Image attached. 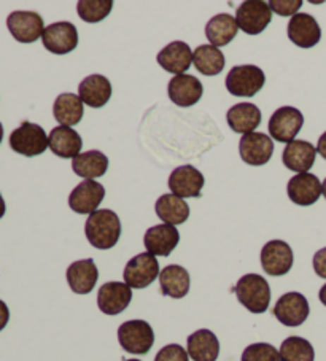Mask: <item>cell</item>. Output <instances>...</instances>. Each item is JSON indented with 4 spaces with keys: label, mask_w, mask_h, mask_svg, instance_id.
Segmentation results:
<instances>
[{
    "label": "cell",
    "mask_w": 326,
    "mask_h": 361,
    "mask_svg": "<svg viewBox=\"0 0 326 361\" xmlns=\"http://www.w3.org/2000/svg\"><path fill=\"white\" fill-rule=\"evenodd\" d=\"M156 215L166 223V225H183L190 219V205L183 199L175 195H162L156 201Z\"/></svg>",
    "instance_id": "cell-30"
},
{
    "label": "cell",
    "mask_w": 326,
    "mask_h": 361,
    "mask_svg": "<svg viewBox=\"0 0 326 361\" xmlns=\"http://www.w3.org/2000/svg\"><path fill=\"white\" fill-rule=\"evenodd\" d=\"M114 8L111 0H80L77 4L78 16L85 23H100L110 15Z\"/></svg>",
    "instance_id": "cell-35"
},
{
    "label": "cell",
    "mask_w": 326,
    "mask_h": 361,
    "mask_svg": "<svg viewBox=\"0 0 326 361\" xmlns=\"http://www.w3.org/2000/svg\"><path fill=\"white\" fill-rule=\"evenodd\" d=\"M188 355L194 361H217L220 342L210 329H198L188 338Z\"/></svg>",
    "instance_id": "cell-28"
},
{
    "label": "cell",
    "mask_w": 326,
    "mask_h": 361,
    "mask_svg": "<svg viewBox=\"0 0 326 361\" xmlns=\"http://www.w3.org/2000/svg\"><path fill=\"white\" fill-rule=\"evenodd\" d=\"M280 361H313L315 352L312 344L299 336L286 338L280 345Z\"/></svg>",
    "instance_id": "cell-34"
},
{
    "label": "cell",
    "mask_w": 326,
    "mask_h": 361,
    "mask_svg": "<svg viewBox=\"0 0 326 361\" xmlns=\"http://www.w3.org/2000/svg\"><path fill=\"white\" fill-rule=\"evenodd\" d=\"M171 101L179 107H191L198 104L204 94V86L193 75H175L167 86Z\"/></svg>",
    "instance_id": "cell-18"
},
{
    "label": "cell",
    "mask_w": 326,
    "mask_h": 361,
    "mask_svg": "<svg viewBox=\"0 0 326 361\" xmlns=\"http://www.w3.org/2000/svg\"><path fill=\"white\" fill-rule=\"evenodd\" d=\"M265 83V72L256 66H236L227 77V90L236 97H253Z\"/></svg>",
    "instance_id": "cell-4"
},
{
    "label": "cell",
    "mask_w": 326,
    "mask_h": 361,
    "mask_svg": "<svg viewBox=\"0 0 326 361\" xmlns=\"http://www.w3.org/2000/svg\"><path fill=\"white\" fill-rule=\"evenodd\" d=\"M159 283L162 295L174 298V300H181L190 291L191 279L185 267L171 264L159 272Z\"/></svg>",
    "instance_id": "cell-26"
},
{
    "label": "cell",
    "mask_w": 326,
    "mask_h": 361,
    "mask_svg": "<svg viewBox=\"0 0 326 361\" xmlns=\"http://www.w3.org/2000/svg\"><path fill=\"white\" fill-rule=\"evenodd\" d=\"M180 242V234L177 228L172 225H156L147 229L145 238H143V244L148 253L155 255V257H169L175 247Z\"/></svg>",
    "instance_id": "cell-20"
},
{
    "label": "cell",
    "mask_w": 326,
    "mask_h": 361,
    "mask_svg": "<svg viewBox=\"0 0 326 361\" xmlns=\"http://www.w3.org/2000/svg\"><path fill=\"white\" fill-rule=\"evenodd\" d=\"M78 96L87 107L100 109L110 101L111 85L104 75H90L78 85Z\"/></svg>",
    "instance_id": "cell-25"
},
{
    "label": "cell",
    "mask_w": 326,
    "mask_h": 361,
    "mask_svg": "<svg viewBox=\"0 0 326 361\" xmlns=\"http://www.w3.org/2000/svg\"><path fill=\"white\" fill-rule=\"evenodd\" d=\"M322 191H323V196L326 199V178L323 180V183H322Z\"/></svg>",
    "instance_id": "cell-44"
},
{
    "label": "cell",
    "mask_w": 326,
    "mask_h": 361,
    "mask_svg": "<svg viewBox=\"0 0 326 361\" xmlns=\"http://www.w3.org/2000/svg\"><path fill=\"white\" fill-rule=\"evenodd\" d=\"M193 64L203 75H218L224 68V54L217 47L200 45L194 49Z\"/></svg>",
    "instance_id": "cell-33"
},
{
    "label": "cell",
    "mask_w": 326,
    "mask_h": 361,
    "mask_svg": "<svg viewBox=\"0 0 326 361\" xmlns=\"http://www.w3.org/2000/svg\"><path fill=\"white\" fill-rule=\"evenodd\" d=\"M236 21L248 35H258L272 21V10L262 0H247L236 11Z\"/></svg>",
    "instance_id": "cell-7"
},
{
    "label": "cell",
    "mask_w": 326,
    "mask_h": 361,
    "mask_svg": "<svg viewBox=\"0 0 326 361\" xmlns=\"http://www.w3.org/2000/svg\"><path fill=\"white\" fill-rule=\"evenodd\" d=\"M304 116L294 107H280L269 120V134L280 143H291L303 128Z\"/></svg>",
    "instance_id": "cell-8"
},
{
    "label": "cell",
    "mask_w": 326,
    "mask_h": 361,
    "mask_svg": "<svg viewBox=\"0 0 326 361\" xmlns=\"http://www.w3.org/2000/svg\"><path fill=\"white\" fill-rule=\"evenodd\" d=\"M269 7L279 16H294L303 7V2L301 0H272V2H269Z\"/></svg>",
    "instance_id": "cell-38"
},
{
    "label": "cell",
    "mask_w": 326,
    "mask_h": 361,
    "mask_svg": "<svg viewBox=\"0 0 326 361\" xmlns=\"http://www.w3.org/2000/svg\"><path fill=\"white\" fill-rule=\"evenodd\" d=\"M126 361H140V360H126Z\"/></svg>",
    "instance_id": "cell-46"
},
{
    "label": "cell",
    "mask_w": 326,
    "mask_h": 361,
    "mask_svg": "<svg viewBox=\"0 0 326 361\" xmlns=\"http://www.w3.org/2000/svg\"><path fill=\"white\" fill-rule=\"evenodd\" d=\"M48 147L56 157L64 159H73L80 154L81 147H83V140H81L77 130H73L72 128L58 126L49 133Z\"/></svg>",
    "instance_id": "cell-24"
},
{
    "label": "cell",
    "mask_w": 326,
    "mask_h": 361,
    "mask_svg": "<svg viewBox=\"0 0 326 361\" xmlns=\"http://www.w3.org/2000/svg\"><path fill=\"white\" fill-rule=\"evenodd\" d=\"M5 212H7V205H5L4 197H2V195H0V219L5 215Z\"/></svg>",
    "instance_id": "cell-43"
},
{
    "label": "cell",
    "mask_w": 326,
    "mask_h": 361,
    "mask_svg": "<svg viewBox=\"0 0 326 361\" xmlns=\"http://www.w3.org/2000/svg\"><path fill=\"white\" fill-rule=\"evenodd\" d=\"M159 263L152 253H139L124 267L123 277L124 283L129 285L131 288L142 290L152 285L156 277H159Z\"/></svg>",
    "instance_id": "cell-6"
},
{
    "label": "cell",
    "mask_w": 326,
    "mask_h": 361,
    "mask_svg": "<svg viewBox=\"0 0 326 361\" xmlns=\"http://www.w3.org/2000/svg\"><path fill=\"white\" fill-rule=\"evenodd\" d=\"M227 121L234 133L252 134L261 124V110L250 102L237 104L228 110Z\"/></svg>",
    "instance_id": "cell-27"
},
{
    "label": "cell",
    "mask_w": 326,
    "mask_h": 361,
    "mask_svg": "<svg viewBox=\"0 0 326 361\" xmlns=\"http://www.w3.org/2000/svg\"><path fill=\"white\" fill-rule=\"evenodd\" d=\"M286 191L288 197H290L294 204L303 205V207L315 204L323 192L322 183H320L318 177L307 172L294 176L290 182H288Z\"/></svg>",
    "instance_id": "cell-21"
},
{
    "label": "cell",
    "mask_w": 326,
    "mask_h": 361,
    "mask_svg": "<svg viewBox=\"0 0 326 361\" xmlns=\"http://www.w3.org/2000/svg\"><path fill=\"white\" fill-rule=\"evenodd\" d=\"M237 30H239V26H237L236 18L228 13H220L207 23L205 37L212 47H227L236 39Z\"/></svg>",
    "instance_id": "cell-29"
},
{
    "label": "cell",
    "mask_w": 326,
    "mask_h": 361,
    "mask_svg": "<svg viewBox=\"0 0 326 361\" xmlns=\"http://www.w3.org/2000/svg\"><path fill=\"white\" fill-rule=\"evenodd\" d=\"M241 361H280V353L277 348L266 342L248 345L242 353Z\"/></svg>",
    "instance_id": "cell-36"
},
{
    "label": "cell",
    "mask_w": 326,
    "mask_h": 361,
    "mask_svg": "<svg viewBox=\"0 0 326 361\" xmlns=\"http://www.w3.org/2000/svg\"><path fill=\"white\" fill-rule=\"evenodd\" d=\"M83 101L80 96H75L72 92H64L56 97L53 105V115L56 121L61 123V126H75L83 118Z\"/></svg>",
    "instance_id": "cell-31"
},
{
    "label": "cell",
    "mask_w": 326,
    "mask_h": 361,
    "mask_svg": "<svg viewBox=\"0 0 326 361\" xmlns=\"http://www.w3.org/2000/svg\"><path fill=\"white\" fill-rule=\"evenodd\" d=\"M318 298H320V301H322L323 306H326V283L322 286V290H320Z\"/></svg>",
    "instance_id": "cell-42"
},
{
    "label": "cell",
    "mask_w": 326,
    "mask_h": 361,
    "mask_svg": "<svg viewBox=\"0 0 326 361\" xmlns=\"http://www.w3.org/2000/svg\"><path fill=\"white\" fill-rule=\"evenodd\" d=\"M10 148L23 157H39L48 148V135L39 124L24 121L10 134Z\"/></svg>",
    "instance_id": "cell-3"
},
{
    "label": "cell",
    "mask_w": 326,
    "mask_h": 361,
    "mask_svg": "<svg viewBox=\"0 0 326 361\" xmlns=\"http://www.w3.org/2000/svg\"><path fill=\"white\" fill-rule=\"evenodd\" d=\"M204 176L196 167L193 166H180L174 169L169 177V188L172 195L181 199L185 197H200V191L204 186Z\"/></svg>",
    "instance_id": "cell-16"
},
{
    "label": "cell",
    "mask_w": 326,
    "mask_h": 361,
    "mask_svg": "<svg viewBox=\"0 0 326 361\" xmlns=\"http://www.w3.org/2000/svg\"><path fill=\"white\" fill-rule=\"evenodd\" d=\"M7 27L20 43H34L43 35V18L35 11H13L7 18Z\"/></svg>",
    "instance_id": "cell-12"
},
{
    "label": "cell",
    "mask_w": 326,
    "mask_h": 361,
    "mask_svg": "<svg viewBox=\"0 0 326 361\" xmlns=\"http://www.w3.org/2000/svg\"><path fill=\"white\" fill-rule=\"evenodd\" d=\"M86 239L94 248L109 250L114 248L121 235V223L110 209H100L87 216L85 223Z\"/></svg>",
    "instance_id": "cell-1"
},
{
    "label": "cell",
    "mask_w": 326,
    "mask_h": 361,
    "mask_svg": "<svg viewBox=\"0 0 326 361\" xmlns=\"http://www.w3.org/2000/svg\"><path fill=\"white\" fill-rule=\"evenodd\" d=\"M309 302H307L306 296L296 291L291 293H285L280 300L275 302L274 306V315L282 325L296 328L301 326L309 317Z\"/></svg>",
    "instance_id": "cell-10"
},
{
    "label": "cell",
    "mask_w": 326,
    "mask_h": 361,
    "mask_svg": "<svg viewBox=\"0 0 326 361\" xmlns=\"http://www.w3.org/2000/svg\"><path fill=\"white\" fill-rule=\"evenodd\" d=\"M133 300V290L123 282H107L97 293V306L105 315H118Z\"/></svg>",
    "instance_id": "cell-14"
},
{
    "label": "cell",
    "mask_w": 326,
    "mask_h": 361,
    "mask_svg": "<svg viewBox=\"0 0 326 361\" xmlns=\"http://www.w3.org/2000/svg\"><path fill=\"white\" fill-rule=\"evenodd\" d=\"M317 153L322 154V158L326 159V133L320 135L318 139V145H317Z\"/></svg>",
    "instance_id": "cell-41"
},
{
    "label": "cell",
    "mask_w": 326,
    "mask_h": 361,
    "mask_svg": "<svg viewBox=\"0 0 326 361\" xmlns=\"http://www.w3.org/2000/svg\"><path fill=\"white\" fill-rule=\"evenodd\" d=\"M4 139V128H2V123H0V143H2Z\"/></svg>",
    "instance_id": "cell-45"
},
{
    "label": "cell",
    "mask_w": 326,
    "mask_h": 361,
    "mask_svg": "<svg viewBox=\"0 0 326 361\" xmlns=\"http://www.w3.org/2000/svg\"><path fill=\"white\" fill-rule=\"evenodd\" d=\"M317 148L306 140H293L288 143L282 154V161L286 169L298 173H306L315 163Z\"/></svg>",
    "instance_id": "cell-22"
},
{
    "label": "cell",
    "mask_w": 326,
    "mask_h": 361,
    "mask_svg": "<svg viewBox=\"0 0 326 361\" xmlns=\"http://www.w3.org/2000/svg\"><path fill=\"white\" fill-rule=\"evenodd\" d=\"M241 158L248 166H265L272 158L274 143L271 137L262 133L246 134L239 143Z\"/></svg>",
    "instance_id": "cell-15"
},
{
    "label": "cell",
    "mask_w": 326,
    "mask_h": 361,
    "mask_svg": "<svg viewBox=\"0 0 326 361\" xmlns=\"http://www.w3.org/2000/svg\"><path fill=\"white\" fill-rule=\"evenodd\" d=\"M43 47L53 54H67L73 51L78 45L77 27L68 21H59L49 24L42 35Z\"/></svg>",
    "instance_id": "cell-9"
},
{
    "label": "cell",
    "mask_w": 326,
    "mask_h": 361,
    "mask_svg": "<svg viewBox=\"0 0 326 361\" xmlns=\"http://www.w3.org/2000/svg\"><path fill=\"white\" fill-rule=\"evenodd\" d=\"M313 271L318 277L326 279V247L318 250L313 257Z\"/></svg>",
    "instance_id": "cell-39"
},
{
    "label": "cell",
    "mask_w": 326,
    "mask_h": 361,
    "mask_svg": "<svg viewBox=\"0 0 326 361\" xmlns=\"http://www.w3.org/2000/svg\"><path fill=\"white\" fill-rule=\"evenodd\" d=\"M237 300L252 314H265L271 302V288L267 280L258 274H247L236 285Z\"/></svg>",
    "instance_id": "cell-2"
},
{
    "label": "cell",
    "mask_w": 326,
    "mask_h": 361,
    "mask_svg": "<svg viewBox=\"0 0 326 361\" xmlns=\"http://www.w3.org/2000/svg\"><path fill=\"white\" fill-rule=\"evenodd\" d=\"M118 341L128 353L145 355L155 344V333L145 320H129L118 328Z\"/></svg>",
    "instance_id": "cell-5"
},
{
    "label": "cell",
    "mask_w": 326,
    "mask_h": 361,
    "mask_svg": "<svg viewBox=\"0 0 326 361\" xmlns=\"http://www.w3.org/2000/svg\"><path fill=\"white\" fill-rule=\"evenodd\" d=\"M67 283L77 295H90L97 283L99 271L92 258L75 261L67 269Z\"/></svg>",
    "instance_id": "cell-19"
},
{
    "label": "cell",
    "mask_w": 326,
    "mask_h": 361,
    "mask_svg": "<svg viewBox=\"0 0 326 361\" xmlns=\"http://www.w3.org/2000/svg\"><path fill=\"white\" fill-rule=\"evenodd\" d=\"M72 169L77 176L83 177L85 180H94L102 177L109 169V158L97 150L80 153L72 161Z\"/></svg>",
    "instance_id": "cell-32"
},
{
    "label": "cell",
    "mask_w": 326,
    "mask_h": 361,
    "mask_svg": "<svg viewBox=\"0 0 326 361\" xmlns=\"http://www.w3.org/2000/svg\"><path fill=\"white\" fill-rule=\"evenodd\" d=\"M155 361H190V355L181 345L169 344L161 348Z\"/></svg>",
    "instance_id": "cell-37"
},
{
    "label": "cell",
    "mask_w": 326,
    "mask_h": 361,
    "mask_svg": "<svg viewBox=\"0 0 326 361\" xmlns=\"http://www.w3.org/2000/svg\"><path fill=\"white\" fill-rule=\"evenodd\" d=\"M288 39L299 48H312L322 39V29L313 16L298 13L288 23Z\"/></svg>",
    "instance_id": "cell-17"
},
{
    "label": "cell",
    "mask_w": 326,
    "mask_h": 361,
    "mask_svg": "<svg viewBox=\"0 0 326 361\" xmlns=\"http://www.w3.org/2000/svg\"><path fill=\"white\" fill-rule=\"evenodd\" d=\"M8 320H10V310L7 307V304L0 300V331H2V329L7 326Z\"/></svg>",
    "instance_id": "cell-40"
},
{
    "label": "cell",
    "mask_w": 326,
    "mask_h": 361,
    "mask_svg": "<svg viewBox=\"0 0 326 361\" xmlns=\"http://www.w3.org/2000/svg\"><path fill=\"white\" fill-rule=\"evenodd\" d=\"M105 188L96 180H83L68 196V205L80 215L94 214L104 201Z\"/></svg>",
    "instance_id": "cell-13"
},
{
    "label": "cell",
    "mask_w": 326,
    "mask_h": 361,
    "mask_svg": "<svg viewBox=\"0 0 326 361\" xmlns=\"http://www.w3.org/2000/svg\"><path fill=\"white\" fill-rule=\"evenodd\" d=\"M293 250L284 240H271L261 250V266L267 276L279 277L291 271Z\"/></svg>",
    "instance_id": "cell-11"
},
{
    "label": "cell",
    "mask_w": 326,
    "mask_h": 361,
    "mask_svg": "<svg viewBox=\"0 0 326 361\" xmlns=\"http://www.w3.org/2000/svg\"><path fill=\"white\" fill-rule=\"evenodd\" d=\"M158 64L174 75H183L193 62V51L185 42H172L158 54Z\"/></svg>",
    "instance_id": "cell-23"
}]
</instances>
